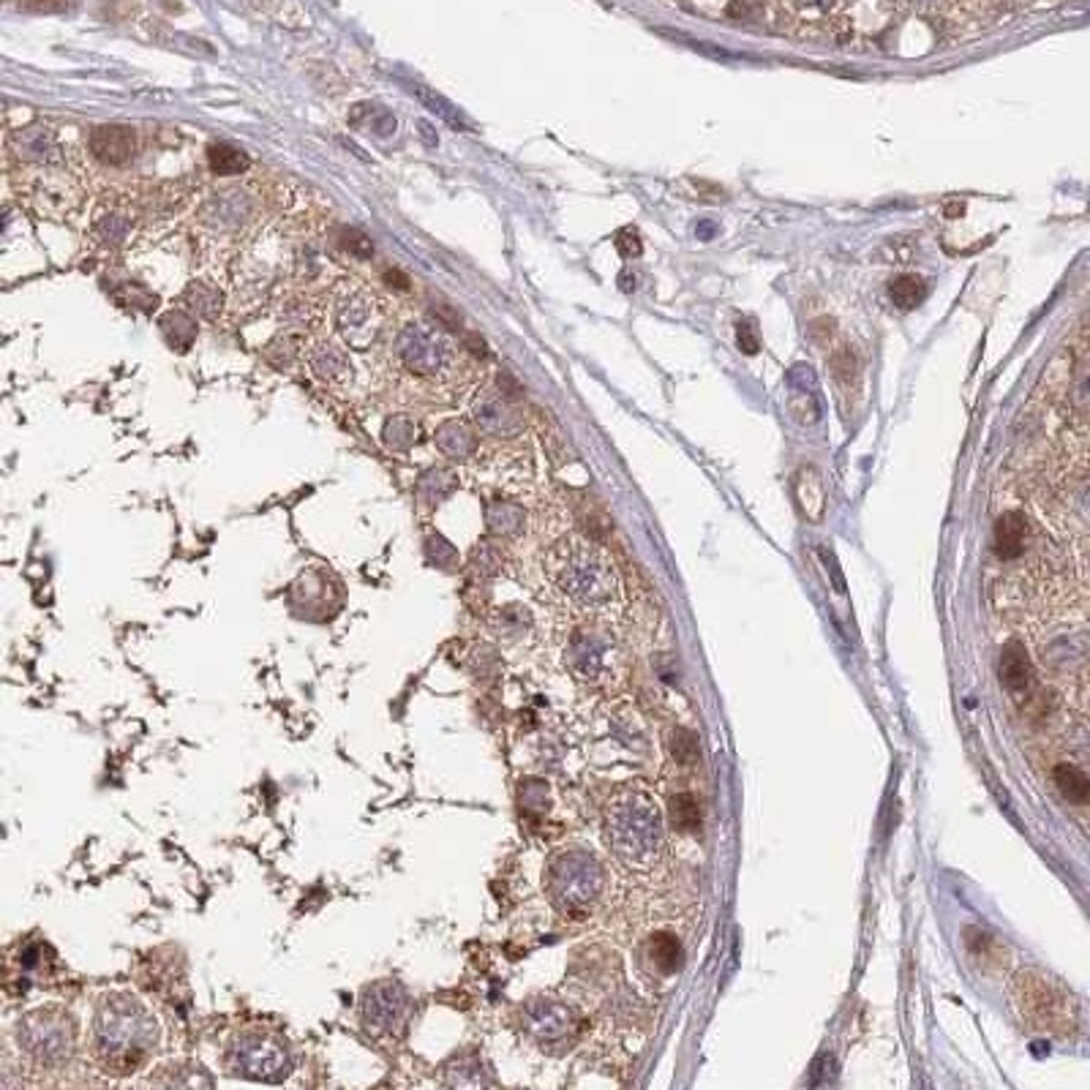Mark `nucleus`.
<instances>
[{"label":"nucleus","instance_id":"c85d7f7f","mask_svg":"<svg viewBox=\"0 0 1090 1090\" xmlns=\"http://www.w3.org/2000/svg\"><path fill=\"white\" fill-rule=\"evenodd\" d=\"M652 960L660 968V973H677L682 966V947L673 936H654L652 938Z\"/></svg>","mask_w":1090,"mask_h":1090},{"label":"nucleus","instance_id":"79ce46f5","mask_svg":"<svg viewBox=\"0 0 1090 1090\" xmlns=\"http://www.w3.org/2000/svg\"><path fill=\"white\" fill-rule=\"evenodd\" d=\"M917 3H927V0H917Z\"/></svg>","mask_w":1090,"mask_h":1090},{"label":"nucleus","instance_id":"7c9ffc66","mask_svg":"<svg viewBox=\"0 0 1090 1090\" xmlns=\"http://www.w3.org/2000/svg\"><path fill=\"white\" fill-rule=\"evenodd\" d=\"M426 557H429L431 564H437V568L442 570H456V564H459V553H456V548L444 538H439V534H433V538L426 540Z\"/></svg>","mask_w":1090,"mask_h":1090},{"label":"nucleus","instance_id":"f03ea898","mask_svg":"<svg viewBox=\"0 0 1090 1090\" xmlns=\"http://www.w3.org/2000/svg\"><path fill=\"white\" fill-rule=\"evenodd\" d=\"M546 576L578 606L603 608L619 598V576L611 557L592 540L568 534L546 553Z\"/></svg>","mask_w":1090,"mask_h":1090},{"label":"nucleus","instance_id":"a19ab883","mask_svg":"<svg viewBox=\"0 0 1090 1090\" xmlns=\"http://www.w3.org/2000/svg\"><path fill=\"white\" fill-rule=\"evenodd\" d=\"M622 289H632V273H622Z\"/></svg>","mask_w":1090,"mask_h":1090},{"label":"nucleus","instance_id":"dca6fc26","mask_svg":"<svg viewBox=\"0 0 1090 1090\" xmlns=\"http://www.w3.org/2000/svg\"><path fill=\"white\" fill-rule=\"evenodd\" d=\"M90 150L96 153V159L104 161V164L112 167H123L134 159L137 150V137L129 126H96L88 137Z\"/></svg>","mask_w":1090,"mask_h":1090},{"label":"nucleus","instance_id":"bb28decb","mask_svg":"<svg viewBox=\"0 0 1090 1090\" xmlns=\"http://www.w3.org/2000/svg\"><path fill=\"white\" fill-rule=\"evenodd\" d=\"M208 161L219 174H240L249 170V156L238 150L234 144L213 142L208 150Z\"/></svg>","mask_w":1090,"mask_h":1090},{"label":"nucleus","instance_id":"f257e3e1","mask_svg":"<svg viewBox=\"0 0 1090 1090\" xmlns=\"http://www.w3.org/2000/svg\"><path fill=\"white\" fill-rule=\"evenodd\" d=\"M159 1041L153 1011L131 992H110L96 1006L93 1047L101 1069L129 1074L148 1061Z\"/></svg>","mask_w":1090,"mask_h":1090},{"label":"nucleus","instance_id":"72a5a7b5","mask_svg":"<svg viewBox=\"0 0 1090 1090\" xmlns=\"http://www.w3.org/2000/svg\"><path fill=\"white\" fill-rule=\"evenodd\" d=\"M418 96H420V99H423V104L429 107V110L437 112V116L442 118V120H448L450 126H463L461 123V112H456L453 107H450L448 101L442 99V96L431 93V90H423V88H418Z\"/></svg>","mask_w":1090,"mask_h":1090},{"label":"nucleus","instance_id":"f3484780","mask_svg":"<svg viewBox=\"0 0 1090 1090\" xmlns=\"http://www.w3.org/2000/svg\"><path fill=\"white\" fill-rule=\"evenodd\" d=\"M1001 682L1003 688L1022 701L1028 696V690L1033 688V666L1031 658H1028L1026 647L1017 641L1006 643L1003 654H1001Z\"/></svg>","mask_w":1090,"mask_h":1090},{"label":"nucleus","instance_id":"6ab92c4d","mask_svg":"<svg viewBox=\"0 0 1090 1090\" xmlns=\"http://www.w3.org/2000/svg\"><path fill=\"white\" fill-rule=\"evenodd\" d=\"M442 1082L448 1088H486L491 1086L493 1077L478 1052H463L444 1066Z\"/></svg>","mask_w":1090,"mask_h":1090},{"label":"nucleus","instance_id":"4be33fe9","mask_svg":"<svg viewBox=\"0 0 1090 1090\" xmlns=\"http://www.w3.org/2000/svg\"><path fill=\"white\" fill-rule=\"evenodd\" d=\"M486 523L497 538H518L527 527V513L516 502H491L486 508Z\"/></svg>","mask_w":1090,"mask_h":1090},{"label":"nucleus","instance_id":"7ed1b4c3","mask_svg":"<svg viewBox=\"0 0 1090 1090\" xmlns=\"http://www.w3.org/2000/svg\"><path fill=\"white\" fill-rule=\"evenodd\" d=\"M606 842L630 870H649L662 851V818L641 788H622L606 807Z\"/></svg>","mask_w":1090,"mask_h":1090},{"label":"nucleus","instance_id":"5701e85b","mask_svg":"<svg viewBox=\"0 0 1090 1090\" xmlns=\"http://www.w3.org/2000/svg\"><path fill=\"white\" fill-rule=\"evenodd\" d=\"M1052 780H1056L1058 791H1061L1071 804L1090 802V780L1082 769L1074 767V763H1058L1056 772H1052Z\"/></svg>","mask_w":1090,"mask_h":1090},{"label":"nucleus","instance_id":"6e6552de","mask_svg":"<svg viewBox=\"0 0 1090 1090\" xmlns=\"http://www.w3.org/2000/svg\"><path fill=\"white\" fill-rule=\"evenodd\" d=\"M22 170V194L36 213L47 219H66L74 213L82 202L80 180L71 174L66 164H41V167H20Z\"/></svg>","mask_w":1090,"mask_h":1090},{"label":"nucleus","instance_id":"a878e982","mask_svg":"<svg viewBox=\"0 0 1090 1090\" xmlns=\"http://www.w3.org/2000/svg\"><path fill=\"white\" fill-rule=\"evenodd\" d=\"M668 810H671V823L677 832L692 834L701 829V821H703L701 807H698L696 797H690V793H679V797H673L671 802H668Z\"/></svg>","mask_w":1090,"mask_h":1090},{"label":"nucleus","instance_id":"1a4fd4ad","mask_svg":"<svg viewBox=\"0 0 1090 1090\" xmlns=\"http://www.w3.org/2000/svg\"><path fill=\"white\" fill-rule=\"evenodd\" d=\"M396 354L418 377H444L456 369L459 360L453 339L429 322H409L396 341Z\"/></svg>","mask_w":1090,"mask_h":1090},{"label":"nucleus","instance_id":"e433bc0d","mask_svg":"<svg viewBox=\"0 0 1090 1090\" xmlns=\"http://www.w3.org/2000/svg\"><path fill=\"white\" fill-rule=\"evenodd\" d=\"M474 568L483 570V573H488V576L497 573V568H499L497 548H493L491 543H483V546L474 548Z\"/></svg>","mask_w":1090,"mask_h":1090},{"label":"nucleus","instance_id":"58836bf2","mask_svg":"<svg viewBox=\"0 0 1090 1090\" xmlns=\"http://www.w3.org/2000/svg\"><path fill=\"white\" fill-rule=\"evenodd\" d=\"M613 243H617V249H619V254L622 257H641V238H638V232L636 230H622V232H617V238H613Z\"/></svg>","mask_w":1090,"mask_h":1090},{"label":"nucleus","instance_id":"4c0bfd02","mask_svg":"<svg viewBox=\"0 0 1090 1090\" xmlns=\"http://www.w3.org/2000/svg\"><path fill=\"white\" fill-rule=\"evenodd\" d=\"M788 382H791L793 388L804 390V393H812V390H816V371H812L807 363H799L788 371Z\"/></svg>","mask_w":1090,"mask_h":1090},{"label":"nucleus","instance_id":"c9c22d12","mask_svg":"<svg viewBox=\"0 0 1090 1090\" xmlns=\"http://www.w3.org/2000/svg\"><path fill=\"white\" fill-rule=\"evenodd\" d=\"M673 756H677V761H682V763H696L698 761V742H696V737H690V733H677V739H673Z\"/></svg>","mask_w":1090,"mask_h":1090},{"label":"nucleus","instance_id":"9d476101","mask_svg":"<svg viewBox=\"0 0 1090 1090\" xmlns=\"http://www.w3.org/2000/svg\"><path fill=\"white\" fill-rule=\"evenodd\" d=\"M412 996L396 979L373 981L369 990L363 992V1001H360L363 1028L371 1036H377V1039H390V1036L403 1033L407 1022L412 1020Z\"/></svg>","mask_w":1090,"mask_h":1090},{"label":"nucleus","instance_id":"39448f33","mask_svg":"<svg viewBox=\"0 0 1090 1090\" xmlns=\"http://www.w3.org/2000/svg\"><path fill=\"white\" fill-rule=\"evenodd\" d=\"M606 883L603 864L581 848L557 853L548 864L546 889L562 913H583L600 897Z\"/></svg>","mask_w":1090,"mask_h":1090},{"label":"nucleus","instance_id":"f8f14e48","mask_svg":"<svg viewBox=\"0 0 1090 1090\" xmlns=\"http://www.w3.org/2000/svg\"><path fill=\"white\" fill-rule=\"evenodd\" d=\"M521 1022L523 1031L540 1044H559L576 1028L573 1011L559 1001H548V998H534V1001L523 1006Z\"/></svg>","mask_w":1090,"mask_h":1090},{"label":"nucleus","instance_id":"f704fd0d","mask_svg":"<svg viewBox=\"0 0 1090 1090\" xmlns=\"http://www.w3.org/2000/svg\"><path fill=\"white\" fill-rule=\"evenodd\" d=\"M737 344L744 354H756L758 349H761V336H758L756 322H750V319H742V322L737 324Z\"/></svg>","mask_w":1090,"mask_h":1090},{"label":"nucleus","instance_id":"20e7f679","mask_svg":"<svg viewBox=\"0 0 1090 1090\" xmlns=\"http://www.w3.org/2000/svg\"><path fill=\"white\" fill-rule=\"evenodd\" d=\"M17 1044L36 1066L58 1069L77 1050V1022L63 1006H39L17 1022Z\"/></svg>","mask_w":1090,"mask_h":1090},{"label":"nucleus","instance_id":"cd10ccee","mask_svg":"<svg viewBox=\"0 0 1090 1090\" xmlns=\"http://www.w3.org/2000/svg\"><path fill=\"white\" fill-rule=\"evenodd\" d=\"M453 488H456V478L448 472V469H431V472L423 474V480H420L418 493L423 502L439 504L442 499H448L450 493H453Z\"/></svg>","mask_w":1090,"mask_h":1090},{"label":"nucleus","instance_id":"b1692460","mask_svg":"<svg viewBox=\"0 0 1090 1090\" xmlns=\"http://www.w3.org/2000/svg\"><path fill=\"white\" fill-rule=\"evenodd\" d=\"M311 369H314V373L322 382H339V379H344V373H347V358H344V352H341L339 347L336 344H330V341H324V344H319L314 352H311Z\"/></svg>","mask_w":1090,"mask_h":1090},{"label":"nucleus","instance_id":"aec40b11","mask_svg":"<svg viewBox=\"0 0 1090 1090\" xmlns=\"http://www.w3.org/2000/svg\"><path fill=\"white\" fill-rule=\"evenodd\" d=\"M433 439H437V448L442 450L448 459H456V461L469 459V456L478 450V431L469 429V426L461 423V420H450V423H444Z\"/></svg>","mask_w":1090,"mask_h":1090},{"label":"nucleus","instance_id":"a211bd4d","mask_svg":"<svg viewBox=\"0 0 1090 1090\" xmlns=\"http://www.w3.org/2000/svg\"><path fill=\"white\" fill-rule=\"evenodd\" d=\"M1031 546V523L1022 513H1006L996 523V557L1001 562H1014Z\"/></svg>","mask_w":1090,"mask_h":1090},{"label":"nucleus","instance_id":"c756f323","mask_svg":"<svg viewBox=\"0 0 1090 1090\" xmlns=\"http://www.w3.org/2000/svg\"><path fill=\"white\" fill-rule=\"evenodd\" d=\"M126 232H129V219H126L123 213L99 216V221H96V227H93L96 240H101L104 246L120 243V240L126 238Z\"/></svg>","mask_w":1090,"mask_h":1090},{"label":"nucleus","instance_id":"9b49d317","mask_svg":"<svg viewBox=\"0 0 1090 1090\" xmlns=\"http://www.w3.org/2000/svg\"><path fill=\"white\" fill-rule=\"evenodd\" d=\"M472 420L488 437H516L523 431V414L502 390L483 388L472 401Z\"/></svg>","mask_w":1090,"mask_h":1090},{"label":"nucleus","instance_id":"4468645a","mask_svg":"<svg viewBox=\"0 0 1090 1090\" xmlns=\"http://www.w3.org/2000/svg\"><path fill=\"white\" fill-rule=\"evenodd\" d=\"M339 330L347 339V344L363 349L377 339L379 314L373 294L366 292H349L339 303Z\"/></svg>","mask_w":1090,"mask_h":1090},{"label":"nucleus","instance_id":"412c9836","mask_svg":"<svg viewBox=\"0 0 1090 1090\" xmlns=\"http://www.w3.org/2000/svg\"><path fill=\"white\" fill-rule=\"evenodd\" d=\"M793 491H797V502L804 510V516L810 521H821L823 510H827V491H823V483L816 469L804 467L797 474V480H793Z\"/></svg>","mask_w":1090,"mask_h":1090},{"label":"nucleus","instance_id":"473e14b6","mask_svg":"<svg viewBox=\"0 0 1090 1090\" xmlns=\"http://www.w3.org/2000/svg\"><path fill=\"white\" fill-rule=\"evenodd\" d=\"M521 807L527 812H548V788L543 782L529 780L521 788Z\"/></svg>","mask_w":1090,"mask_h":1090},{"label":"nucleus","instance_id":"ddd939ff","mask_svg":"<svg viewBox=\"0 0 1090 1090\" xmlns=\"http://www.w3.org/2000/svg\"><path fill=\"white\" fill-rule=\"evenodd\" d=\"M611 654L613 647L603 632L581 630L568 647V666L583 682H600L611 666Z\"/></svg>","mask_w":1090,"mask_h":1090},{"label":"nucleus","instance_id":"2f4dec72","mask_svg":"<svg viewBox=\"0 0 1090 1090\" xmlns=\"http://www.w3.org/2000/svg\"><path fill=\"white\" fill-rule=\"evenodd\" d=\"M527 624H529L527 608L510 606V608H504V611L497 617V630L504 632V636H508V638L521 636V632L527 630Z\"/></svg>","mask_w":1090,"mask_h":1090},{"label":"nucleus","instance_id":"2eb2a0df","mask_svg":"<svg viewBox=\"0 0 1090 1090\" xmlns=\"http://www.w3.org/2000/svg\"><path fill=\"white\" fill-rule=\"evenodd\" d=\"M9 150L17 159V167L63 164V144L47 126H28L14 131L9 137Z\"/></svg>","mask_w":1090,"mask_h":1090},{"label":"nucleus","instance_id":"393cba45","mask_svg":"<svg viewBox=\"0 0 1090 1090\" xmlns=\"http://www.w3.org/2000/svg\"><path fill=\"white\" fill-rule=\"evenodd\" d=\"M924 292H927L924 281H921L919 276H913V273L897 276V279L889 281L891 303H894L897 309H902V311L917 309L921 300H924Z\"/></svg>","mask_w":1090,"mask_h":1090},{"label":"nucleus","instance_id":"0eeeda50","mask_svg":"<svg viewBox=\"0 0 1090 1090\" xmlns=\"http://www.w3.org/2000/svg\"><path fill=\"white\" fill-rule=\"evenodd\" d=\"M1014 1003L1036 1031L1066 1033L1074 1026V1001L1058 981L1036 971H1022L1014 979Z\"/></svg>","mask_w":1090,"mask_h":1090},{"label":"nucleus","instance_id":"ea45409f","mask_svg":"<svg viewBox=\"0 0 1090 1090\" xmlns=\"http://www.w3.org/2000/svg\"><path fill=\"white\" fill-rule=\"evenodd\" d=\"M962 210H966V204L954 202V204H947V210H943V213H947L949 219H954V216H962Z\"/></svg>","mask_w":1090,"mask_h":1090},{"label":"nucleus","instance_id":"423d86ee","mask_svg":"<svg viewBox=\"0 0 1090 1090\" xmlns=\"http://www.w3.org/2000/svg\"><path fill=\"white\" fill-rule=\"evenodd\" d=\"M227 1069L254 1082H281L292 1071L287 1041L268 1028H246L227 1047Z\"/></svg>","mask_w":1090,"mask_h":1090}]
</instances>
